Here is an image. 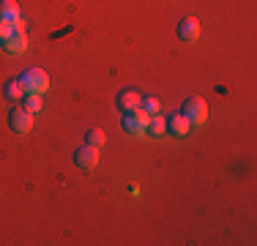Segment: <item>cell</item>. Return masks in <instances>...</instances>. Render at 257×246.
I'll list each match as a JSON object with an SVG mask.
<instances>
[{
  "label": "cell",
  "instance_id": "obj_1",
  "mask_svg": "<svg viewBox=\"0 0 257 246\" xmlns=\"http://www.w3.org/2000/svg\"><path fill=\"white\" fill-rule=\"evenodd\" d=\"M20 82H22V88H25V93L44 96L47 90H50V77H47L44 69H28V71H22Z\"/></svg>",
  "mask_w": 257,
  "mask_h": 246
},
{
  "label": "cell",
  "instance_id": "obj_2",
  "mask_svg": "<svg viewBox=\"0 0 257 246\" xmlns=\"http://www.w3.org/2000/svg\"><path fill=\"white\" fill-rule=\"evenodd\" d=\"M181 112L186 115V120L192 123V126H203L208 120V104L203 96H189L186 101L181 104Z\"/></svg>",
  "mask_w": 257,
  "mask_h": 246
},
{
  "label": "cell",
  "instance_id": "obj_3",
  "mask_svg": "<svg viewBox=\"0 0 257 246\" xmlns=\"http://www.w3.org/2000/svg\"><path fill=\"white\" fill-rule=\"evenodd\" d=\"M148 118L151 115L145 109H132V112H123V132L132 134V137H145L148 134Z\"/></svg>",
  "mask_w": 257,
  "mask_h": 246
},
{
  "label": "cell",
  "instance_id": "obj_4",
  "mask_svg": "<svg viewBox=\"0 0 257 246\" xmlns=\"http://www.w3.org/2000/svg\"><path fill=\"white\" fill-rule=\"evenodd\" d=\"M9 126H11L14 134H28L30 129H33V115H30L28 109H11Z\"/></svg>",
  "mask_w": 257,
  "mask_h": 246
},
{
  "label": "cell",
  "instance_id": "obj_5",
  "mask_svg": "<svg viewBox=\"0 0 257 246\" xmlns=\"http://www.w3.org/2000/svg\"><path fill=\"white\" fill-rule=\"evenodd\" d=\"M74 162L79 170H93L96 164H99V148L93 145H82L79 151L74 153Z\"/></svg>",
  "mask_w": 257,
  "mask_h": 246
},
{
  "label": "cell",
  "instance_id": "obj_6",
  "mask_svg": "<svg viewBox=\"0 0 257 246\" xmlns=\"http://www.w3.org/2000/svg\"><path fill=\"white\" fill-rule=\"evenodd\" d=\"M115 104H118V109H123V112H132V109H140L143 96H140L134 88H126V90H120V93H118Z\"/></svg>",
  "mask_w": 257,
  "mask_h": 246
},
{
  "label": "cell",
  "instance_id": "obj_7",
  "mask_svg": "<svg viewBox=\"0 0 257 246\" xmlns=\"http://www.w3.org/2000/svg\"><path fill=\"white\" fill-rule=\"evenodd\" d=\"M178 36L183 41H197L200 39V20L197 17H183L178 25Z\"/></svg>",
  "mask_w": 257,
  "mask_h": 246
},
{
  "label": "cell",
  "instance_id": "obj_8",
  "mask_svg": "<svg viewBox=\"0 0 257 246\" xmlns=\"http://www.w3.org/2000/svg\"><path fill=\"white\" fill-rule=\"evenodd\" d=\"M167 132L173 134V137H186V134L192 132V123L186 120V115H183V112H175L173 118L167 120Z\"/></svg>",
  "mask_w": 257,
  "mask_h": 246
},
{
  "label": "cell",
  "instance_id": "obj_9",
  "mask_svg": "<svg viewBox=\"0 0 257 246\" xmlns=\"http://www.w3.org/2000/svg\"><path fill=\"white\" fill-rule=\"evenodd\" d=\"M0 20H3V22H9V25L20 22V20H22L20 6H17L14 0H0Z\"/></svg>",
  "mask_w": 257,
  "mask_h": 246
},
{
  "label": "cell",
  "instance_id": "obj_10",
  "mask_svg": "<svg viewBox=\"0 0 257 246\" xmlns=\"http://www.w3.org/2000/svg\"><path fill=\"white\" fill-rule=\"evenodd\" d=\"M3 47L6 49H9V52H25V49H28V36L25 33H11L9 36V39H6L3 41Z\"/></svg>",
  "mask_w": 257,
  "mask_h": 246
},
{
  "label": "cell",
  "instance_id": "obj_11",
  "mask_svg": "<svg viewBox=\"0 0 257 246\" xmlns=\"http://www.w3.org/2000/svg\"><path fill=\"white\" fill-rule=\"evenodd\" d=\"M6 98H9V101H22V98H25V88H22L20 77L6 82Z\"/></svg>",
  "mask_w": 257,
  "mask_h": 246
},
{
  "label": "cell",
  "instance_id": "obj_12",
  "mask_svg": "<svg viewBox=\"0 0 257 246\" xmlns=\"http://www.w3.org/2000/svg\"><path fill=\"white\" fill-rule=\"evenodd\" d=\"M148 134H154V137L167 134V118H162V112H156L148 118Z\"/></svg>",
  "mask_w": 257,
  "mask_h": 246
},
{
  "label": "cell",
  "instance_id": "obj_13",
  "mask_svg": "<svg viewBox=\"0 0 257 246\" xmlns=\"http://www.w3.org/2000/svg\"><path fill=\"white\" fill-rule=\"evenodd\" d=\"M22 109H28L30 115L41 112V109H44V98H41L39 93H25V98H22Z\"/></svg>",
  "mask_w": 257,
  "mask_h": 246
},
{
  "label": "cell",
  "instance_id": "obj_14",
  "mask_svg": "<svg viewBox=\"0 0 257 246\" xmlns=\"http://www.w3.org/2000/svg\"><path fill=\"white\" fill-rule=\"evenodd\" d=\"M104 132L101 129H88V132H85V145H93V148H101L104 145Z\"/></svg>",
  "mask_w": 257,
  "mask_h": 246
},
{
  "label": "cell",
  "instance_id": "obj_15",
  "mask_svg": "<svg viewBox=\"0 0 257 246\" xmlns=\"http://www.w3.org/2000/svg\"><path fill=\"white\" fill-rule=\"evenodd\" d=\"M140 109H145L148 115H156L159 109H162V101H159V98H154V96H148V98H143V104H140Z\"/></svg>",
  "mask_w": 257,
  "mask_h": 246
}]
</instances>
